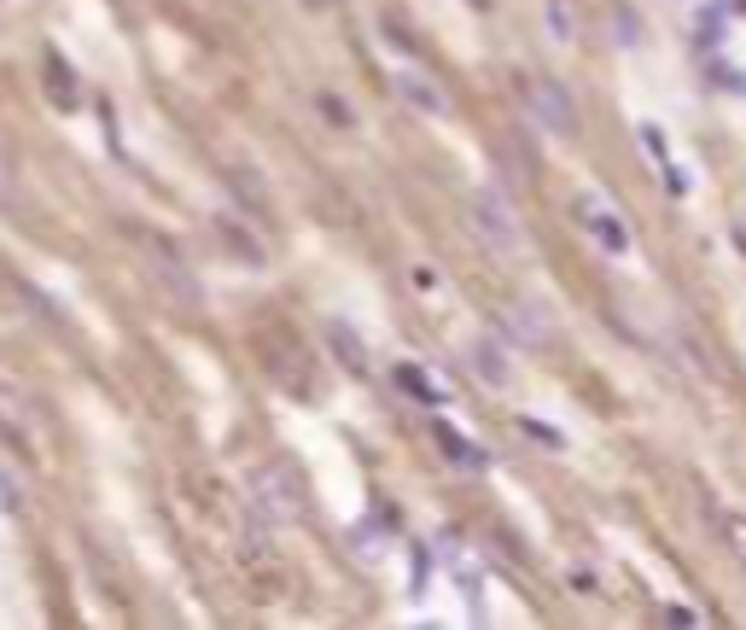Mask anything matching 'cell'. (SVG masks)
<instances>
[{"mask_svg": "<svg viewBox=\"0 0 746 630\" xmlns=\"http://www.w3.org/2000/svg\"><path fill=\"white\" fill-rule=\"evenodd\" d=\"M467 222H472V234L484 239L490 252H502V257H513V252H525V228H520V216H513V205L495 188H479L467 199Z\"/></svg>", "mask_w": 746, "mask_h": 630, "instance_id": "1", "label": "cell"}, {"mask_svg": "<svg viewBox=\"0 0 746 630\" xmlns=\"http://www.w3.org/2000/svg\"><path fill=\"white\" fill-rule=\"evenodd\" d=\"M252 514L268 520V525H292L303 514V484H298V473L286 461L263 467V473L252 479Z\"/></svg>", "mask_w": 746, "mask_h": 630, "instance_id": "2", "label": "cell"}, {"mask_svg": "<svg viewBox=\"0 0 746 630\" xmlns=\"http://www.w3.org/2000/svg\"><path fill=\"white\" fill-rule=\"evenodd\" d=\"M531 106H536V117H543L554 135H577V129H584L572 88H560V83H531Z\"/></svg>", "mask_w": 746, "mask_h": 630, "instance_id": "3", "label": "cell"}, {"mask_svg": "<svg viewBox=\"0 0 746 630\" xmlns=\"http://www.w3.org/2000/svg\"><path fill=\"white\" fill-rule=\"evenodd\" d=\"M508 333H513V344H525V351H548V344H554V321H548L543 303H513V310H508Z\"/></svg>", "mask_w": 746, "mask_h": 630, "instance_id": "4", "label": "cell"}, {"mask_svg": "<svg viewBox=\"0 0 746 630\" xmlns=\"http://www.w3.org/2000/svg\"><path fill=\"white\" fill-rule=\"evenodd\" d=\"M467 369L479 374L490 392H508V380H513V374H508V351H502L495 339H472V344H467Z\"/></svg>", "mask_w": 746, "mask_h": 630, "instance_id": "5", "label": "cell"}, {"mask_svg": "<svg viewBox=\"0 0 746 630\" xmlns=\"http://www.w3.org/2000/svg\"><path fill=\"white\" fill-rule=\"evenodd\" d=\"M577 216L589 222V234H595V239H600V246H607L612 257H625V252H630V234H625V222H618L612 211H600L595 199H584V205H577Z\"/></svg>", "mask_w": 746, "mask_h": 630, "instance_id": "6", "label": "cell"}, {"mask_svg": "<svg viewBox=\"0 0 746 630\" xmlns=\"http://www.w3.org/2000/svg\"><path fill=\"white\" fill-rule=\"evenodd\" d=\"M397 94L408 99V106H420L426 117H449V99H444L438 83H431V76H420V71H397Z\"/></svg>", "mask_w": 746, "mask_h": 630, "instance_id": "7", "label": "cell"}, {"mask_svg": "<svg viewBox=\"0 0 746 630\" xmlns=\"http://www.w3.org/2000/svg\"><path fill=\"white\" fill-rule=\"evenodd\" d=\"M152 275H158V287H170V298H181V303H199V298H204V292H199V280L186 275L170 252H152Z\"/></svg>", "mask_w": 746, "mask_h": 630, "instance_id": "8", "label": "cell"}, {"mask_svg": "<svg viewBox=\"0 0 746 630\" xmlns=\"http://www.w3.org/2000/svg\"><path fill=\"white\" fill-rule=\"evenodd\" d=\"M327 344H333V356L344 362L350 374H367V351H362V339L350 321H327Z\"/></svg>", "mask_w": 746, "mask_h": 630, "instance_id": "9", "label": "cell"}, {"mask_svg": "<svg viewBox=\"0 0 746 630\" xmlns=\"http://www.w3.org/2000/svg\"><path fill=\"white\" fill-rule=\"evenodd\" d=\"M0 433H7L12 444H24V433H30V403H24L18 385H0Z\"/></svg>", "mask_w": 746, "mask_h": 630, "instance_id": "10", "label": "cell"}, {"mask_svg": "<svg viewBox=\"0 0 746 630\" xmlns=\"http://www.w3.org/2000/svg\"><path fill=\"white\" fill-rule=\"evenodd\" d=\"M431 433H438V444L449 450V461H455V467H472V473H479V467H490V456L479 450V444H467L461 433H455V426H444V420H438Z\"/></svg>", "mask_w": 746, "mask_h": 630, "instance_id": "11", "label": "cell"}, {"mask_svg": "<svg viewBox=\"0 0 746 630\" xmlns=\"http://www.w3.org/2000/svg\"><path fill=\"white\" fill-rule=\"evenodd\" d=\"M397 385H403L408 397H420V403H444V385L431 380V374H420L414 362H397Z\"/></svg>", "mask_w": 746, "mask_h": 630, "instance_id": "12", "label": "cell"}, {"mask_svg": "<svg viewBox=\"0 0 746 630\" xmlns=\"http://www.w3.org/2000/svg\"><path fill=\"white\" fill-rule=\"evenodd\" d=\"M548 35L554 42H572V7L566 0H548Z\"/></svg>", "mask_w": 746, "mask_h": 630, "instance_id": "13", "label": "cell"}, {"mask_svg": "<svg viewBox=\"0 0 746 630\" xmlns=\"http://www.w3.org/2000/svg\"><path fill=\"white\" fill-rule=\"evenodd\" d=\"M227 188H239L245 193V205H252V211H268V199H263V188H257V175H227Z\"/></svg>", "mask_w": 746, "mask_h": 630, "instance_id": "14", "label": "cell"}, {"mask_svg": "<svg viewBox=\"0 0 746 630\" xmlns=\"http://www.w3.org/2000/svg\"><path fill=\"white\" fill-rule=\"evenodd\" d=\"M426 578H431V555H426V548H414V566H408V584H414V596H426Z\"/></svg>", "mask_w": 746, "mask_h": 630, "instance_id": "15", "label": "cell"}, {"mask_svg": "<svg viewBox=\"0 0 746 630\" xmlns=\"http://www.w3.org/2000/svg\"><path fill=\"white\" fill-rule=\"evenodd\" d=\"M729 537H735V548L746 555V520H729Z\"/></svg>", "mask_w": 746, "mask_h": 630, "instance_id": "16", "label": "cell"}, {"mask_svg": "<svg viewBox=\"0 0 746 630\" xmlns=\"http://www.w3.org/2000/svg\"><path fill=\"white\" fill-rule=\"evenodd\" d=\"M735 7H746V0H735Z\"/></svg>", "mask_w": 746, "mask_h": 630, "instance_id": "17", "label": "cell"}]
</instances>
